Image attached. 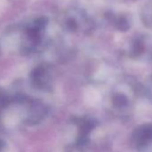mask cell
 Listing matches in <instances>:
<instances>
[{"instance_id":"1","label":"cell","mask_w":152,"mask_h":152,"mask_svg":"<svg viewBox=\"0 0 152 152\" xmlns=\"http://www.w3.org/2000/svg\"><path fill=\"white\" fill-rule=\"evenodd\" d=\"M61 15L64 25L71 30H88L93 26V21L90 15L82 8H68Z\"/></svg>"},{"instance_id":"2","label":"cell","mask_w":152,"mask_h":152,"mask_svg":"<svg viewBox=\"0 0 152 152\" xmlns=\"http://www.w3.org/2000/svg\"><path fill=\"white\" fill-rule=\"evenodd\" d=\"M131 145L137 151H147L152 147V123L138 125L131 134Z\"/></svg>"},{"instance_id":"3","label":"cell","mask_w":152,"mask_h":152,"mask_svg":"<svg viewBox=\"0 0 152 152\" xmlns=\"http://www.w3.org/2000/svg\"><path fill=\"white\" fill-rule=\"evenodd\" d=\"M106 18L117 31L124 32L131 28V20L125 14H116L109 11L106 13Z\"/></svg>"},{"instance_id":"4","label":"cell","mask_w":152,"mask_h":152,"mask_svg":"<svg viewBox=\"0 0 152 152\" xmlns=\"http://www.w3.org/2000/svg\"><path fill=\"white\" fill-rule=\"evenodd\" d=\"M148 47V39L145 35H137L135 36L130 46V54L132 57L139 58L142 56L146 52Z\"/></svg>"},{"instance_id":"5","label":"cell","mask_w":152,"mask_h":152,"mask_svg":"<svg viewBox=\"0 0 152 152\" xmlns=\"http://www.w3.org/2000/svg\"><path fill=\"white\" fill-rule=\"evenodd\" d=\"M141 21L143 24L147 27L152 30V2L147 4L140 14Z\"/></svg>"},{"instance_id":"6","label":"cell","mask_w":152,"mask_h":152,"mask_svg":"<svg viewBox=\"0 0 152 152\" xmlns=\"http://www.w3.org/2000/svg\"><path fill=\"white\" fill-rule=\"evenodd\" d=\"M145 89H146V93H147L148 97L152 101V76L148 80Z\"/></svg>"},{"instance_id":"7","label":"cell","mask_w":152,"mask_h":152,"mask_svg":"<svg viewBox=\"0 0 152 152\" xmlns=\"http://www.w3.org/2000/svg\"><path fill=\"white\" fill-rule=\"evenodd\" d=\"M151 54H152V53H151Z\"/></svg>"}]
</instances>
